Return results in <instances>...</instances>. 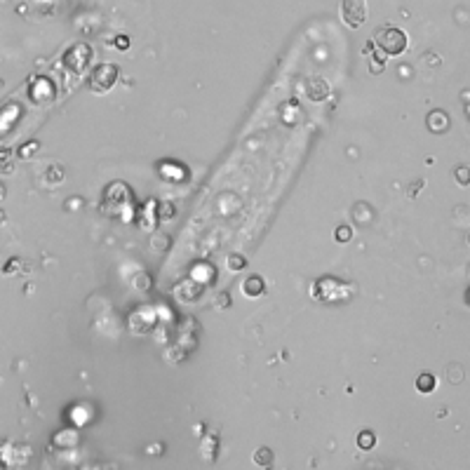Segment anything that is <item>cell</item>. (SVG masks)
Listing matches in <instances>:
<instances>
[{
	"instance_id": "3957f363",
	"label": "cell",
	"mask_w": 470,
	"mask_h": 470,
	"mask_svg": "<svg viewBox=\"0 0 470 470\" xmlns=\"http://www.w3.org/2000/svg\"><path fill=\"white\" fill-rule=\"evenodd\" d=\"M341 17L351 28H360L367 22V0H343Z\"/></svg>"
},
{
	"instance_id": "e0dca14e",
	"label": "cell",
	"mask_w": 470,
	"mask_h": 470,
	"mask_svg": "<svg viewBox=\"0 0 470 470\" xmlns=\"http://www.w3.org/2000/svg\"><path fill=\"white\" fill-rule=\"evenodd\" d=\"M0 221H5V212H0Z\"/></svg>"
},
{
	"instance_id": "ba28073f",
	"label": "cell",
	"mask_w": 470,
	"mask_h": 470,
	"mask_svg": "<svg viewBox=\"0 0 470 470\" xmlns=\"http://www.w3.org/2000/svg\"><path fill=\"white\" fill-rule=\"evenodd\" d=\"M374 445H376V437L372 430H362V433L357 435V446H360V449L369 451V449H374Z\"/></svg>"
},
{
	"instance_id": "8992f818",
	"label": "cell",
	"mask_w": 470,
	"mask_h": 470,
	"mask_svg": "<svg viewBox=\"0 0 470 470\" xmlns=\"http://www.w3.org/2000/svg\"><path fill=\"white\" fill-rule=\"evenodd\" d=\"M446 125H449V120H446V116L442 111H435V113L428 116V127H433L435 132H445Z\"/></svg>"
},
{
	"instance_id": "4fadbf2b",
	"label": "cell",
	"mask_w": 470,
	"mask_h": 470,
	"mask_svg": "<svg viewBox=\"0 0 470 470\" xmlns=\"http://www.w3.org/2000/svg\"><path fill=\"white\" fill-rule=\"evenodd\" d=\"M31 148H38V141H31V143H26V146H24L22 151H19V158H28V155L33 153V151H31Z\"/></svg>"
},
{
	"instance_id": "2e32d148",
	"label": "cell",
	"mask_w": 470,
	"mask_h": 470,
	"mask_svg": "<svg viewBox=\"0 0 470 470\" xmlns=\"http://www.w3.org/2000/svg\"><path fill=\"white\" fill-rule=\"evenodd\" d=\"M2 198H5V186L0 184V200H2Z\"/></svg>"
},
{
	"instance_id": "9c48e42d",
	"label": "cell",
	"mask_w": 470,
	"mask_h": 470,
	"mask_svg": "<svg viewBox=\"0 0 470 470\" xmlns=\"http://www.w3.org/2000/svg\"><path fill=\"white\" fill-rule=\"evenodd\" d=\"M416 388H419V393H433L435 376L433 374H421L419 378H416Z\"/></svg>"
},
{
	"instance_id": "277c9868",
	"label": "cell",
	"mask_w": 470,
	"mask_h": 470,
	"mask_svg": "<svg viewBox=\"0 0 470 470\" xmlns=\"http://www.w3.org/2000/svg\"><path fill=\"white\" fill-rule=\"evenodd\" d=\"M306 94H308L310 101H325V99L329 96L327 80H322V78H310L308 85H306Z\"/></svg>"
},
{
	"instance_id": "7c38bea8",
	"label": "cell",
	"mask_w": 470,
	"mask_h": 470,
	"mask_svg": "<svg viewBox=\"0 0 470 470\" xmlns=\"http://www.w3.org/2000/svg\"><path fill=\"white\" fill-rule=\"evenodd\" d=\"M228 266H231L233 270H240V268H245V266H247V261H245V257H240V254H233Z\"/></svg>"
},
{
	"instance_id": "8fae6325",
	"label": "cell",
	"mask_w": 470,
	"mask_h": 470,
	"mask_svg": "<svg viewBox=\"0 0 470 470\" xmlns=\"http://www.w3.org/2000/svg\"><path fill=\"white\" fill-rule=\"evenodd\" d=\"M456 179H458V184H461V186H468L470 176H468V167H466V164H458V167H456Z\"/></svg>"
},
{
	"instance_id": "5bb4252c",
	"label": "cell",
	"mask_w": 470,
	"mask_h": 470,
	"mask_svg": "<svg viewBox=\"0 0 470 470\" xmlns=\"http://www.w3.org/2000/svg\"><path fill=\"white\" fill-rule=\"evenodd\" d=\"M116 47H118V49H127V47H129V38H127V35H118V38H116Z\"/></svg>"
},
{
	"instance_id": "5b68a950",
	"label": "cell",
	"mask_w": 470,
	"mask_h": 470,
	"mask_svg": "<svg viewBox=\"0 0 470 470\" xmlns=\"http://www.w3.org/2000/svg\"><path fill=\"white\" fill-rule=\"evenodd\" d=\"M263 289H266V284H263V280H261L258 275H252V278L242 284V292H245L247 296H258V294H263Z\"/></svg>"
},
{
	"instance_id": "7a4b0ae2",
	"label": "cell",
	"mask_w": 470,
	"mask_h": 470,
	"mask_svg": "<svg viewBox=\"0 0 470 470\" xmlns=\"http://www.w3.org/2000/svg\"><path fill=\"white\" fill-rule=\"evenodd\" d=\"M116 80H118V66H113V64H99V66L92 70L90 87H92L96 94H104L116 85Z\"/></svg>"
},
{
	"instance_id": "30bf717a",
	"label": "cell",
	"mask_w": 470,
	"mask_h": 470,
	"mask_svg": "<svg viewBox=\"0 0 470 470\" xmlns=\"http://www.w3.org/2000/svg\"><path fill=\"white\" fill-rule=\"evenodd\" d=\"M334 237H336L339 242H348V240L352 237L351 226H339V228H336V233H334Z\"/></svg>"
},
{
	"instance_id": "52a82bcc",
	"label": "cell",
	"mask_w": 470,
	"mask_h": 470,
	"mask_svg": "<svg viewBox=\"0 0 470 470\" xmlns=\"http://www.w3.org/2000/svg\"><path fill=\"white\" fill-rule=\"evenodd\" d=\"M254 463H257V466H270V463H273V451H270L268 446H258L257 451H254Z\"/></svg>"
},
{
	"instance_id": "6da1fadb",
	"label": "cell",
	"mask_w": 470,
	"mask_h": 470,
	"mask_svg": "<svg viewBox=\"0 0 470 470\" xmlns=\"http://www.w3.org/2000/svg\"><path fill=\"white\" fill-rule=\"evenodd\" d=\"M374 40H376V45L381 47L386 54H390V57H398V54H402V52L407 49V33L395 28V26L381 28V31L376 33Z\"/></svg>"
},
{
	"instance_id": "9a60e30c",
	"label": "cell",
	"mask_w": 470,
	"mask_h": 470,
	"mask_svg": "<svg viewBox=\"0 0 470 470\" xmlns=\"http://www.w3.org/2000/svg\"><path fill=\"white\" fill-rule=\"evenodd\" d=\"M221 304L231 306V296H228V294H221Z\"/></svg>"
}]
</instances>
